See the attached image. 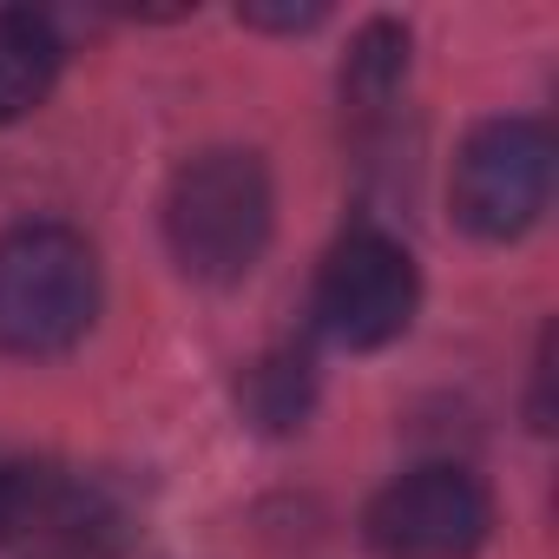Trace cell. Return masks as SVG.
<instances>
[{
  "label": "cell",
  "mask_w": 559,
  "mask_h": 559,
  "mask_svg": "<svg viewBox=\"0 0 559 559\" xmlns=\"http://www.w3.org/2000/svg\"><path fill=\"white\" fill-rule=\"evenodd\" d=\"M421 276L415 257L382 230H349L317 270V323L343 349H382L415 323Z\"/></svg>",
  "instance_id": "4"
},
{
  "label": "cell",
  "mask_w": 559,
  "mask_h": 559,
  "mask_svg": "<svg viewBox=\"0 0 559 559\" xmlns=\"http://www.w3.org/2000/svg\"><path fill=\"white\" fill-rule=\"evenodd\" d=\"M546 198H552V132L539 119H487L467 132L454 158V217L474 237L507 243L533 230Z\"/></svg>",
  "instance_id": "3"
},
{
  "label": "cell",
  "mask_w": 559,
  "mask_h": 559,
  "mask_svg": "<svg viewBox=\"0 0 559 559\" xmlns=\"http://www.w3.org/2000/svg\"><path fill=\"white\" fill-rule=\"evenodd\" d=\"M243 21H250V27H284V34H297V27H317V21H323V8H276V14L243 8Z\"/></svg>",
  "instance_id": "8"
},
{
  "label": "cell",
  "mask_w": 559,
  "mask_h": 559,
  "mask_svg": "<svg viewBox=\"0 0 559 559\" xmlns=\"http://www.w3.org/2000/svg\"><path fill=\"white\" fill-rule=\"evenodd\" d=\"M165 243L198 284H237L270 243V171L257 152H198L171 171Z\"/></svg>",
  "instance_id": "1"
},
{
  "label": "cell",
  "mask_w": 559,
  "mask_h": 559,
  "mask_svg": "<svg viewBox=\"0 0 559 559\" xmlns=\"http://www.w3.org/2000/svg\"><path fill=\"white\" fill-rule=\"evenodd\" d=\"M60 80V34L27 8H0V126L27 119Z\"/></svg>",
  "instance_id": "6"
},
{
  "label": "cell",
  "mask_w": 559,
  "mask_h": 559,
  "mask_svg": "<svg viewBox=\"0 0 559 559\" xmlns=\"http://www.w3.org/2000/svg\"><path fill=\"white\" fill-rule=\"evenodd\" d=\"M99 317V257L67 224H14L0 237V349L60 356Z\"/></svg>",
  "instance_id": "2"
},
{
  "label": "cell",
  "mask_w": 559,
  "mask_h": 559,
  "mask_svg": "<svg viewBox=\"0 0 559 559\" xmlns=\"http://www.w3.org/2000/svg\"><path fill=\"white\" fill-rule=\"evenodd\" d=\"M487 526L493 500L454 461L408 467L369 500V546L382 559H474Z\"/></svg>",
  "instance_id": "5"
},
{
  "label": "cell",
  "mask_w": 559,
  "mask_h": 559,
  "mask_svg": "<svg viewBox=\"0 0 559 559\" xmlns=\"http://www.w3.org/2000/svg\"><path fill=\"white\" fill-rule=\"evenodd\" d=\"M402 67H408V34L382 21V27H369V34L356 40V53H349V93H356V99H389L395 80H402Z\"/></svg>",
  "instance_id": "7"
}]
</instances>
